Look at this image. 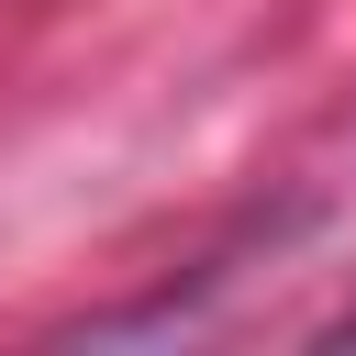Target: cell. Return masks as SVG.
Listing matches in <instances>:
<instances>
[{
  "mask_svg": "<svg viewBox=\"0 0 356 356\" xmlns=\"http://www.w3.org/2000/svg\"><path fill=\"white\" fill-rule=\"evenodd\" d=\"M345 345H356V312H345Z\"/></svg>",
  "mask_w": 356,
  "mask_h": 356,
  "instance_id": "obj_1",
  "label": "cell"
}]
</instances>
